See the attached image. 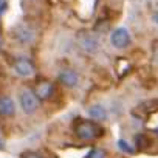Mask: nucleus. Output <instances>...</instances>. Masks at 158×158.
Wrapping results in <instances>:
<instances>
[{
	"label": "nucleus",
	"mask_w": 158,
	"mask_h": 158,
	"mask_svg": "<svg viewBox=\"0 0 158 158\" xmlns=\"http://www.w3.org/2000/svg\"><path fill=\"white\" fill-rule=\"evenodd\" d=\"M74 132L77 135L79 139H84V141H90V139H95L98 138L101 133H102V129L93 123V121H79L74 127Z\"/></svg>",
	"instance_id": "nucleus-1"
},
{
	"label": "nucleus",
	"mask_w": 158,
	"mask_h": 158,
	"mask_svg": "<svg viewBox=\"0 0 158 158\" xmlns=\"http://www.w3.org/2000/svg\"><path fill=\"white\" fill-rule=\"evenodd\" d=\"M19 101H20L22 110L25 113H28V115L34 113L37 110V107H39V99L31 90H23L20 93V96H19Z\"/></svg>",
	"instance_id": "nucleus-2"
},
{
	"label": "nucleus",
	"mask_w": 158,
	"mask_h": 158,
	"mask_svg": "<svg viewBox=\"0 0 158 158\" xmlns=\"http://www.w3.org/2000/svg\"><path fill=\"white\" fill-rule=\"evenodd\" d=\"M110 44L112 47L118 48V50H123L126 47L130 45V34L126 28H116L112 36H110Z\"/></svg>",
	"instance_id": "nucleus-3"
},
{
	"label": "nucleus",
	"mask_w": 158,
	"mask_h": 158,
	"mask_svg": "<svg viewBox=\"0 0 158 158\" xmlns=\"http://www.w3.org/2000/svg\"><path fill=\"white\" fill-rule=\"evenodd\" d=\"M77 42H79V47H81V48H82L85 53H89V54L95 53V51L98 50V47H99V44H98V39H96L95 36H92V34H87V33L79 34V39H77Z\"/></svg>",
	"instance_id": "nucleus-4"
},
{
	"label": "nucleus",
	"mask_w": 158,
	"mask_h": 158,
	"mask_svg": "<svg viewBox=\"0 0 158 158\" xmlns=\"http://www.w3.org/2000/svg\"><path fill=\"white\" fill-rule=\"evenodd\" d=\"M59 81H60L64 85L73 89V87H76V85L79 84V74H77L74 70L67 68V70H62V71L59 73Z\"/></svg>",
	"instance_id": "nucleus-5"
},
{
	"label": "nucleus",
	"mask_w": 158,
	"mask_h": 158,
	"mask_svg": "<svg viewBox=\"0 0 158 158\" xmlns=\"http://www.w3.org/2000/svg\"><path fill=\"white\" fill-rule=\"evenodd\" d=\"M14 70H16V73H17L19 76H22V77H30V76H33V73H34V67H33V64H31L28 59H19V60H16Z\"/></svg>",
	"instance_id": "nucleus-6"
},
{
	"label": "nucleus",
	"mask_w": 158,
	"mask_h": 158,
	"mask_svg": "<svg viewBox=\"0 0 158 158\" xmlns=\"http://www.w3.org/2000/svg\"><path fill=\"white\" fill-rule=\"evenodd\" d=\"M54 89H53V84L48 82V81H40L37 82L36 89H34V95L37 96V99H48L51 95H53Z\"/></svg>",
	"instance_id": "nucleus-7"
},
{
	"label": "nucleus",
	"mask_w": 158,
	"mask_h": 158,
	"mask_svg": "<svg viewBox=\"0 0 158 158\" xmlns=\"http://www.w3.org/2000/svg\"><path fill=\"white\" fill-rule=\"evenodd\" d=\"M16 112L14 101L10 96H0V116H13Z\"/></svg>",
	"instance_id": "nucleus-8"
},
{
	"label": "nucleus",
	"mask_w": 158,
	"mask_h": 158,
	"mask_svg": "<svg viewBox=\"0 0 158 158\" xmlns=\"http://www.w3.org/2000/svg\"><path fill=\"white\" fill-rule=\"evenodd\" d=\"M14 36H16V39H17L20 44H30V42L33 40V37H34L33 31H31L28 27H19V28H16Z\"/></svg>",
	"instance_id": "nucleus-9"
},
{
	"label": "nucleus",
	"mask_w": 158,
	"mask_h": 158,
	"mask_svg": "<svg viewBox=\"0 0 158 158\" xmlns=\"http://www.w3.org/2000/svg\"><path fill=\"white\" fill-rule=\"evenodd\" d=\"M89 115H90L93 119H96V121H104V119H107V110H106V107H104L102 104H95V106H92V107L89 109Z\"/></svg>",
	"instance_id": "nucleus-10"
},
{
	"label": "nucleus",
	"mask_w": 158,
	"mask_h": 158,
	"mask_svg": "<svg viewBox=\"0 0 158 158\" xmlns=\"http://www.w3.org/2000/svg\"><path fill=\"white\" fill-rule=\"evenodd\" d=\"M22 158H42V155L37 152H25L22 153Z\"/></svg>",
	"instance_id": "nucleus-11"
},
{
	"label": "nucleus",
	"mask_w": 158,
	"mask_h": 158,
	"mask_svg": "<svg viewBox=\"0 0 158 158\" xmlns=\"http://www.w3.org/2000/svg\"><path fill=\"white\" fill-rule=\"evenodd\" d=\"M118 146H119V149H123L124 152H127V153H132V147H129L126 141H123V139H121V141L118 143Z\"/></svg>",
	"instance_id": "nucleus-12"
},
{
	"label": "nucleus",
	"mask_w": 158,
	"mask_h": 158,
	"mask_svg": "<svg viewBox=\"0 0 158 158\" xmlns=\"http://www.w3.org/2000/svg\"><path fill=\"white\" fill-rule=\"evenodd\" d=\"M93 158H106V153L102 150H95L93 152Z\"/></svg>",
	"instance_id": "nucleus-13"
},
{
	"label": "nucleus",
	"mask_w": 158,
	"mask_h": 158,
	"mask_svg": "<svg viewBox=\"0 0 158 158\" xmlns=\"http://www.w3.org/2000/svg\"><path fill=\"white\" fill-rule=\"evenodd\" d=\"M153 20L158 23V13H155V16H153Z\"/></svg>",
	"instance_id": "nucleus-14"
},
{
	"label": "nucleus",
	"mask_w": 158,
	"mask_h": 158,
	"mask_svg": "<svg viewBox=\"0 0 158 158\" xmlns=\"http://www.w3.org/2000/svg\"><path fill=\"white\" fill-rule=\"evenodd\" d=\"M3 146H5V144H3V141H2V138H0V149H3Z\"/></svg>",
	"instance_id": "nucleus-15"
},
{
	"label": "nucleus",
	"mask_w": 158,
	"mask_h": 158,
	"mask_svg": "<svg viewBox=\"0 0 158 158\" xmlns=\"http://www.w3.org/2000/svg\"><path fill=\"white\" fill-rule=\"evenodd\" d=\"M3 3H5V2H3V0H0V6H2V5H3Z\"/></svg>",
	"instance_id": "nucleus-16"
}]
</instances>
